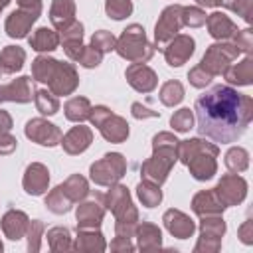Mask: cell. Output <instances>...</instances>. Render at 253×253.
Returning a JSON list of instances; mask_svg holds the SVG:
<instances>
[{
	"label": "cell",
	"instance_id": "cell-1",
	"mask_svg": "<svg viewBox=\"0 0 253 253\" xmlns=\"http://www.w3.org/2000/svg\"><path fill=\"white\" fill-rule=\"evenodd\" d=\"M194 111L198 117V132L227 144L247 130L253 117V101L249 95L237 93L227 85H215L196 99Z\"/></svg>",
	"mask_w": 253,
	"mask_h": 253
},
{
	"label": "cell",
	"instance_id": "cell-2",
	"mask_svg": "<svg viewBox=\"0 0 253 253\" xmlns=\"http://www.w3.org/2000/svg\"><path fill=\"white\" fill-rule=\"evenodd\" d=\"M178 142L180 140L170 132L154 134V138H152L154 152L140 166V174H142L144 180H150V182L160 186L168 178L174 162L178 160Z\"/></svg>",
	"mask_w": 253,
	"mask_h": 253
},
{
	"label": "cell",
	"instance_id": "cell-3",
	"mask_svg": "<svg viewBox=\"0 0 253 253\" xmlns=\"http://www.w3.org/2000/svg\"><path fill=\"white\" fill-rule=\"evenodd\" d=\"M215 156H217V146L202 138H190L178 142V158L190 168L196 180H210L215 174L217 170Z\"/></svg>",
	"mask_w": 253,
	"mask_h": 253
},
{
	"label": "cell",
	"instance_id": "cell-4",
	"mask_svg": "<svg viewBox=\"0 0 253 253\" xmlns=\"http://www.w3.org/2000/svg\"><path fill=\"white\" fill-rule=\"evenodd\" d=\"M115 49L121 57L128 59L130 63H144L154 55V45L146 40L144 28L138 24H130L123 30L121 38L115 43Z\"/></svg>",
	"mask_w": 253,
	"mask_h": 253
},
{
	"label": "cell",
	"instance_id": "cell-5",
	"mask_svg": "<svg viewBox=\"0 0 253 253\" xmlns=\"http://www.w3.org/2000/svg\"><path fill=\"white\" fill-rule=\"evenodd\" d=\"M125 172H126V162L119 152H107L101 160L93 162L89 168L91 180L97 186H113L125 176Z\"/></svg>",
	"mask_w": 253,
	"mask_h": 253
},
{
	"label": "cell",
	"instance_id": "cell-6",
	"mask_svg": "<svg viewBox=\"0 0 253 253\" xmlns=\"http://www.w3.org/2000/svg\"><path fill=\"white\" fill-rule=\"evenodd\" d=\"M237 55H239V49L233 43H227V42L213 43L204 53V57L200 61V67L206 69L210 75H219V73H223L233 63V59Z\"/></svg>",
	"mask_w": 253,
	"mask_h": 253
},
{
	"label": "cell",
	"instance_id": "cell-7",
	"mask_svg": "<svg viewBox=\"0 0 253 253\" xmlns=\"http://www.w3.org/2000/svg\"><path fill=\"white\" fill-rule=\"evenodd\" d=\"M105 194H91L89 200L81 202L77 206V229H95L101 225L103 217H105Z\"/></svg>",
	"mask_w": 253,
	"mask_h": 253
},
{
	"label": "cell",
	"instance_id": "cell-8",
	"mask_svg": "<svg viewBox=\"0 0 253 253\" xmlns=\"http://www.w3.org/2000/svg\"><path fill=\"white\" fill-rule=\"evenodd\" d=\"M182 28V6L180 4H172L168 8L162 10L158 22H156V28H154V38H156V43L162 45V43H168Z\"/></svg>",
	"mask_w": 253,
	"mask_h": 253
},
{
	"label": "cell",
	"instance_id": "cell-9",
	"mask_svg": "<svg viewBox=\"0 0 253 253\" xmlns=\"http://www.w3.org/2000/svg\"><path fill=\"white\" fill-rule=\"evenodd\" d=\"M217 200L227 208V206H237L245 200V194H247V182L237 176V174H225L219 184L213 188Z\"/></svg>",
	"mask_w": 253,
	"mask_h": 253
},
{
	"label": "cell",
	"instance_id": "cell-10",
	"mask_svg": "<svg viewBox=\"0 0 253 253\" xmlns=\"http://www.w3.org/2000/svg\"><path fill=\"white\" fill-rule=\"evenodd\" d=\"M200 229L202 237L196 243V251H217L221 245V235L225 233V221L221 215H204Z\"/></svg>",
	"mask_w": 253,
	"mask_h": 253
},
{
	"label": "cell",
	"instance_id": "cell-11",
	"mask_svg": "<svg viewBox=\"0 0 253 253\" xmlns=\"http://www.w3.org/2000/svg\"><path fill=\"white\" fill-rule=\"evenodd\" d=\"M26 136L42 146H55L61 142V130L45 119H32L26 123Z\"/></svg>",
	"mask_w": 253,
	"mask_h": 253
},
{
	"label": "cell",
	"instance_id": "cell-12",
	"mask_svg": "<svg viewBox=\"0 0 253 253\" xmlns=\"http://www.w3.org/2000/svg\"><path fill=\"white\" fill-rule=\"evenodd\" d=\"M194 38H190L188 34H176L168 45L164 47V57H166V63L170 67H180L184 65L192 53H194Z\"/></svg>",
	"mask_w": 253,
	"mask_h": 253
},
{
	"label": "cell",
	"instance_id": "cell-13",
	"mask_svg": "<svg viewBox=\"0 0 253 253\" xmlns=\"http://www.w3.org/2000/svg\"><path fill=\"white\" fill-rule=\"evenodd\" d=\"M49 91L53 95H69L77 89L79 85V77H77V71H75V65L73 63H57L55 67V73L53 77L49 79Z\"/></svg>",
	"mask_w": 253,
	"mask_h": 253
},
{
	"label": "cell",
	"instance_id": "cell-14",
	"mask_svg": "<svg viewBox=\"0 0 253 253\" xmlns=\"http://www.w3.org/2000/svg\"><path fill=\"white\" fill-rule=\"evenodd\" d=\"M125 75H126V81L130 83V87L136 89L138 93H150L158 85L156 73L146 63H130L126 67Z\"/></svg>",
	"mask_w": 253,
	"mask_h": 253
},
{
	"label": "cell",
	"instance_id": "cell-15",
	"mask_svg": "<svg viewBox=\"0 0 253 253\" xmlns=\"http://www.w3.org/2000/svg\"><path fill=\"white\" fill-rule=\"evenodd\" d=\"M22 184L30 196H42L49 184V170L40 162H32L24 172Z\"/></svg>",
	"mask_w": 253,
	"mask_h": 253
},
{
	"label": "cell",
	"instance_id": "cell-16",
	"mask_svg": "<svg viewBox=\"0 0 253 253\" xmlns=\"http://www.w3.org/2000/svg\"><path fill=\"white\" fill-rule=\"evenodd\" d=\"M34 99L32 79L30 77H18L10 81L8 85H0V103L12 101V103H30Z\"/></svg>",
	"mask_w": 253,
	"mask_h": 253
},
{
	"label": "cell",
	"instance_id": "cell-17",
	"mask_svg": "<svg viewBox=\"0 0 253 253\" xmlns=\"http://www.w3.org/2000/svg\"><path fill=\"white\" fill-rule=\"evenodd\" d=\"M162 219H164L166 229H168L174 237H178V239H188V237H192L194 231H196V223L190 219V215H186V213L180 211V210H168Z\"/></svg>",
	"mask_w": 253,
	"mask_h": 253
},
{
	"label": "cell",
	"instance_id": "cell-18",
	"mask_svg": "<svg viewBox=\"0 0 253 253\" xmlns=\"http://www.w3.org/2000/svg\"><path fill=\"white\" fill-rule=\"evenodd\" d=\"M36 20H38V14L30 12V10H24V8H18L6 20V34L10 38H16V40L26 38Z\"/></svg>",
	"mask_w": 253,
	"mask_h": 253
},
{
	"label": "cell",
	"instance_id": "cell-19",
	"mask_svg": "<svg viewBox=\"0 0 253 253\" xmlns=\"http://www.w3.org/2000/svg\"><path fill=\"white\" fill-rule=\"evenodd\" d=\"M91 142H93V132L89 126L83 125L73 126L65 136H61V144L67 154H81L89 148Z\"/></svg>",
	"mask_w": 253,
	"mask_h": 253
},
{
	"label": "cell",
	"instance_id": "cell-20",
	"mask_svg": "<svg viewBox=\"0 0 253 253\" xmlns=\"http://www.w3.org/2000/svg\"><path fill=\"white\" fill-rule=\"evenodd\" d=\"M59 40L63 42V49H65L67 57L77 61V57H79V53L83 49V24L71 22L67 28L61 30Z\"/></svg>",
	"mask_w": 253,
	"mask_h": 253
},
{
	"label": "cell",
	"instance_id": "cell-21",
	"mask_svg": "<svg viewBox=\"0 0 253 253\" xmlns=\"http://www.w3.org/2000/svg\"><path fill=\"white\" fill-rule=\"evenodd\" d=\"M28 223H30V219H28V215H26L24 211H20V210H10V211H6L4 217H2V231H4V235H6L8 239L18 241V239H22V237L26 235Z\"/></svg>",
	"mask_w": 253,
	"mask_h": 253
},
{
	"label": "cell",
	"instance_id": "cell-22",
	"mask_svg": "<svg viewBox=\"0 0 253 253\" xmlns=\"http://www.w3.org/2000/svg\"><path fill=\"white\" fill-rule=\"evenodd\" d=\"M206 24H208V30L211 34V38L215 40H229L235 36L237 32V26L233 24V20L229 16H225L223 12H213L206 18Z\"/></svg>",
	"mask_w": 253,
	"mask_h": 253
},
{
	"label": "cell",
	"instance_id": "cell-23",
	"mask_svg": "<svg viewBox=\"0 0 253 253\" xmlns=\"http://www.w3.org/2000/svg\"><path fill=\"white\" fill-rule=\"evenodd\" d=\"M99 130L103 134L105 140L109 142H125L126 136H128V123L119 117V115H109L101 125H99Z\"/></svg>",
	"mask_w": 253,
	"mask_h": 253
},
{
	"label": "cell",
	"instance_id": "cell-24",
	"mask_svg": "<svg viewBox=\"0 0 253 253\" xmlns=\"http://www.w3.org/2000/svg\"><path fill=\"white\" fill-rule=\"evenodd\" d=\"M223 208L225 206L217 200V196H215L213 190H204V192L196 194L194 200H192V210L198 215H202V217L204 215H221Z\"/></svg>",
	"mask_w": 253,
	"mask_h": 253
},
{
	"label": "cell",
	"instance_id": "cell-25",
	"mask_svg": "<svg viewBox=\"0 0 253 253\" xmlns=\"http://www.w3.org/2000/svg\"><path fill=\"white\" fill-rule=\"evenodd\" d=\"M51 24L61 32L71 22H75V2L73 0H53L49 10Z\"/></svg>",
	"mask_w": 253,
	"mask_h": 253
},
{
	"label": "cell",
	"instance_id": "cell-26",
	"mask_svg": "<svg viewBox=\"0 0 253 253\" xmlns=\"http://www.w3.org/2000/svg\"><path fill=\"white\" fill-rule=\"evenodd\" d=\"M134 237L138 239V249H142V251L158 249V247L162 245V233H160L158 225H154V223H148V221L136 223V229H134Z\"/></svg>",
	"mask_w": 253,
	"mask_h": 253
},
{
	"label": "cell",
	"instance_id": "cell-27",
	"mask_svg": "<svg viewBox=\"0 0 253 253\" xmlns=\"http://www.w3.org/2000/svg\"><path fill=\"white\" fill-rule=\"evenodd\" d=\"M223 75L233 85H249L253 81V61H251V57H245L239 63H231L223 71Z\"/></svg>",
	"mask_w": 253,
	"mask_h": 253
},
{
	"label": "cell",
	"instance_id": "cell-28",
	"mask_svg": "<svg viewBox=\"0 0 253 253\" xmlns=\"http://www.w3.org/2000/svg\"><path fill=\"white\" fill-rule=\"evenodd\" d=\"M24 61H26V51L20 45H6L0 53V71L16 73L22 69Z\"/></svg>",
	"mask_w": 253,
	"mask_h": 253
},
{
	"label": "cell",
	"instance_id": "cell-29",
	"mask_svg": "<svg viewBox=\"0 0 253 253\" xmlns=\"http://www.w3.org/2000/svg\"><path fill=\"white\" fill-rule=\"evenodd\" d=\"M30 45L36 51H53L59 45V34L49 28H38L30 38Z\"/></svg>",
	"mask_w": 253,
	"mask_h": 253
},
{
	"label": "cell",
	"instance_id": "cell-30",
	"mask_svg": "<svg viewBox=\"0 0 253 253\" xmlns=\"http://www.w3.org/2000/svg\"><path fill=\"white\" fill-rule=\"evenodd\" d=\"M59 188H61V192L71 200V204H75V202H81V200H85L87 196H89V186H87V180L83 178V176H79V174H73V176H69L63 184H59Z\"/></svg>",
	"mask_w": 253,
	"mask_h": 253
},
{
	"label": "cell",
	"instance_id": "cell-31",
	"mask_svg": "<svg viewBox=\"0 0 253 253\" xmlns=\"http://www.w3.org/2000/svg\"><path fill=\"white\" fill-rule=\"evenodd\" d=\"M107 247L101 231L95 229H79V235H77V241L73 245V249L77 251H103Z\"/></svg>",
	"mask_w": 253,
	"mask_h": 253
},
{
	"label": "cell",
	"instance_id": "cell-32",
	"mask_svg": "<svg viewBox=\"0 0 253 253\" xmlns=\"http://www.w3.org/2000/svg\"><path fill=\"white\" fill-rule=\"evenodd\" d=\"M63 111H65L67 121H71V123H83L85 119H89L91 103H89V99H85V97H71V99L63 105Z\"/></svg>",
	"mask_w": 253,
	"mask_h": 253
},
{
	"label": "cell",
	"instance_id": "cell-33",
	"mask_svg": "<svg viewBox=\"0 0 253 253\" xmlns=\"http://www.w3.org/2000/svg\"><path fill=\"white\" fill-rule=\"evenodd\" d=\"M57 63H59L57 59L47 57V55L36 57L34 63H32V75H34V79L40 81V83H49V79H51L53 73H55Z\"/></svg>",
	"mask_w": 253,
	"mask_h": 253
},
{
	"label": "cell",
	"instance_id": "cell-34",
	"mask_svg": "<svg viewBox=\"0 0 253 253\" xmlns=\"http://www.w3.org/2000/svg\"><path fill=\"white\" fill-rule=\"evenodd\" d=\"M136 196L142 202V206H146V208H154V206H158L162 202L160 186L154 184V182H150V180H142L136 186Z\"/></svg>",
	"mask_w": 253,
	"mask_h": 253
},
{
	"label": "cell",
	"instance_id": "cell-35",
	"mask_svg": "<svg viewBox=\"0 0 253 253\" xmlns=\"http://www.w3.org/2000/svg\"><path fill=\"white\" fill-rule=\"evenodd\" d=\"M34 101H36V107H38V111L42 115H55L59 111V99H57V95H53L47 89L34 91Z\"/></svg>",
	"mask_w": 253,
	"mask_h": 253
},
{
	"label": "cell",
	"instance_id": "cell-36",
	"mask_svg": "<svg viewBox=\"0 0 253 253\" xmlns=\"http://www.w3.org/2000/svg\"><path fill=\"white\" fill-rule=\"evenodd\" d=\"M45 237H47V243H49L51 251H69V249H73L71 233H69L67 227H51Z\"/></svg>",
	"mask_w": 253,
	"mask_h": 253
},
{
	"label": "cell",
	"instance_id": "cell-37",
	"mask_svg": "<svg viewBox=\"0 0 253 253\" xmlns=\"http://www.w3.org/2000/svg\"><path fill=\"white\" fill-rule=\"evenodd\" d=\"M225 166L233 174H239V172L247 170V166H249V154H247V150L241 148V146L229 148L227 154H225Z\"/></svg>",
	"mask_w": 253,
	"mask_h": 253
},
{
	"label": "cell",
	"instance_id": "cell-38",
	"mask_svg": "<svg viewBox=\"0 0 253 253\" xmlns=\"http://www.w3.org/2000/svg\"><path fill=\"white\" fill-rule=\"evenodd\" d=\"M158 97H160L162 105L174 107V105L182 103V99H184V87H182L180 81H174V79H172V81H166V83L162 85Z\"/></svg>",
	"mask_w": 253,
	"mask_h": 253
},
{
	"label": "cell",
	"instance_id": "cell-39",
	"mask_svg": "<svg viewBox=\"0 0 253 253\" xmlns=\"http://www.w3.org/2000/svg\"><path fill=\"white\" fill-rule=\"evenodd\" d=\"M71 200L61 192V188L57 186V188H53L47 196H45V208L49 210V211H53V213H65V211H69L71 210Z\"/></svg>",
	"mask_w": 253,
	"mask_h": 253
},
{
	"label": "cell",
	"instance_id": "cell-40",
	"mask_svg": "<svg viewBox=\"0 0 253 253\" xmlns=\"http://www.w3.org/2000/svg\"><path fill=\"white\" fill-rule=\"evenodd\" d=\"M105 12L113 20H123L126 16H130L132 2L130 0H105Z\"/></svg>",
	"mask_w": 253,
	"mask_h": 253
},
{
	"label": "cell",
	"instance_id": "cell-41",
	"mask_svg": "<svg viewBox=\"0 0 253 253\" xmlns=\"http://www.w3.org/2000/svg\"><path fill=\"white\" fill-rule=\"evenodd\" d=\"M206 12L198 6H182V26L200 28L206 24Z\"/></svg>",
	"mask_w": 253,
	"mask_h": 253
},
{
	"label": "cell",
	"instance_id": "cell-42",
	"mask_svg": "<svg viewBox=\"0 0 253 253\" xmlns=\"http://www.w3.org/2000/svg\"><path fill=\"white\" fill-rule=\"evenodd\" d=\"M170 126H172L174 130H178V132H188V130L194 126V115H192V111H190L188 107L176 111V113L170 117Z\"/></svg>",
	"mask_w": 253,
	"mask_h": 253
},
{
	"label": "cell",
	"instance_id": "cell-43",
	"mask_svg": "<svg viewBox=\"0 0 253 253\" xmlns=\"http://www.w3.org/2000/svg\"><path fill=\"white\" fill-rule=\"evenodd\" d=\"M115 43H117V38H115L111 32H107V30H99V32H95L93 38H91V47H95V49L101 51V53L113 51V49H115Z\"/></svg>",
	"mask_w": 253,
	"mask_h": 253
},
{
	"label": "cell",
	"instance_id": "cell-44",
	"mask_svg": "<svg viewBox=\"0 0 253 253\" xmlns=\"http://www.w3.org/2000/svg\"><path fill=\"white\" fill-rule=\"evenodd\" d=\"M42 233H43V223L40 219H34L28 223V249L30 251H38L40 249V243H42Z\"/></svg>",
	"mask_w": 253,
	"mask_h": 253
},
{
	"label": "cell",
	"instance_id": "cell-45",
	"mask_svg": "<svg viewBox=\"0 0 253 253\" xmlns=\"http://www.w3.org/2000/svg\"><path fill=\"white\" fill-rule=\"evenodd\" d=\"M101 59H103V53L101 51H97L91 45H83V49H81V53L77 57V63H81L83 67H89L91 69V67H97L101 63Z\"/></svg>",
	"mask_w": 253,
	"mask_h": 253
},
{
	"label": "cell",
	"instance_id": "cell-46",
	"mask_svg": "<svg viewBox=\"0 0 253 253\" xmlns=\"http://www.w3.org/2000/svg\"><path fill=\"white\" fill-rule=\"evenodd\" d=\"M217 4L237 12L243 20H251V0H217Z\"/></svg>",
	"mask_w": 253,
	"mask_h": 253
},
{
	"label": "cell",
	"instance_id": "cell-47",
	"mask_svg": "<svg viewBox=\"0 0 253 253\" xmlns=\"http://www.w3.org/2000/svg\"><path fill=\"white\" fill-rule=\"evenodd\" d=\"M188 79H190V83H192L194 87H206V85L211 83L213 75H210L206 69H202L200 65H196V67H192V69L188 71Z\"/></svg>",
	"mask_w": 253,
	"mask_h": 253
},
{
	"label": "cell",
	"instance_id": "cell-48",
	"mask_svg": "<svg viewBox=\"0 0 253 253\" xmlns=\"http://www.w3.org/2000/svg\"><path fill=\"white\" fill-rule=\"evenodd\" d=\"M233 45L239 51L249 53L251 51V30H237L233 36Z\"/></svg>",
	"mask_w": 253,
	"mask_h": 253
},
{
	"label": "cell",
	"instance_id": "cell-49",
	"mask_svg": "<svg viewBox=\"0 0 253 253\" xmlns=\"http://www.w3.org/2000/svg\"><path fill=\"white\" fill-rule=\"evenodd\" d=\"M111 115V109L109 107H103V105H97V107H91V113H89V121L99 128V125Z\"/></svg>",
	"mask_w": 253,
	"mask_h": 253
},
{
	"label": "cell",
	"instance_id": "cell-50",
	"mask_svg": "<svg viewBox=\"0 0 253 253\" xmlns=\"http://www.w3.org/2000/svg\"><path fill=\"white\" fill-rule=\"evenodd\" d=\"M16 146H18V140L10 134V130L0 132V154H10L16 150Z\"/></svg>",
	"mask_w": 253,
	"mask_h": 253
},
{
	"label": "cell",
	"instance_id": "cell-51",
	"mask_svg": "<svg viewBox=\"0 0 253 253\" xmlns=\"http://www.w3.org/2000/svg\"><path fill=\"white\" fill-rule=\"evenodd\" d=\"M130 113L134 119H150V117H158L160 113L158 111H152L148 107H144L142 103H132L130 105Z\"/></svg>",
	"mask_w": 253,
	"mask_h": 253
},
{
	"label": "cell",
	"instance_id": "cell-52",
	"mask_svg": "<svg viewBox=\"0 0 253 253\" xmlns=\"http://www.w3.org/2000/svg\"><path fill=\"white\" fill-rule=\"evenodd\" d=\"M111 249H115V251H132L134 247H132V243H130V237H123V235H117L115 237V241L111 243Z\"/></svg>",
	"mask_w": 253,
	"mask_h": 253
},
{
	"label": "cell",
	"instance_id": "cell-53",
	"mask_svg": "<svg viewBox=\"0 0 253 253\" xmlns=\"http://www.w3.org/2000/svg\"><path fill=\"white\" fill-rule=\"evenodd\" d=\"M239 237H241V241L243 243H253V223H251V219H247L241 227H239Z\"/></svg>",
	"mask_w": 253,
	"mask_h": 253
},
{
	"label": "cell",
	"instance_id": "cell-54",
	"mask_svg": "<svg viewBox=\"0 0 253 253\" xmlns=\"http://www.w3.org/2000/svg\"><path fill=\"white\" fill-rule=\"evenodd\" d=\"M18 6L24 10H30L34 14H42V0H18Z\"/></svg>",
	"mask_w": 253,
	"mask_h": 253
},
{
	"label": "cell",
	"instance_id": "cell-55",
	"mask_svg": "<svg viewBox=\"0 0 253 253\" xmlns=\"http://www.w3.org/2000/svg\"><path fill=\"white\" fill-rule=\"evenodd\" d=\"M10 128H12V117L0 109V132H6Z\"/></svg>",
	"mask_w": 253,
	"mask_h": 253
},
{
	"label": "cell",
	"instance_id": "cell-56",
	"mask_svg": "<svg viewBox=\"0 0 253 253\" xmlns=\"http://www.w3.org/2000/svg\"><path fill=\"white\" fill-rule=\"evenodd\" d=\"M202 6H217V0H198Z\"/></svg>",
	"mask_w": 253,
	"mask_h": 253
},
{
	"label": "cell",
	"instance_id": "cell-57",
	"mask_svg": "<svg viewBox=\"0 0 253 253\" xmlns=\"http://www.w3.org/2000/svg\"><path fill=\"white\" fill-rule=\"evenodd\" d=\"M8 4H10V0H0V12H2V10H4Z\"/></svg>",
	"mask_w": 253,
	"mask_h": 253
},
{
	"label": "cell",
	"instance_id": "cell-58",
	"mask_svg": "<svg viewBox=\"0 0 253 253\" xmlns=\"http://www.w3.org/2000/svg\"><path fill=\"white\" fill-rule=\"evenodd\" d=\"M0 251H2V241H0Z\"/></svg>",
	"mask_w": 253,
	"mask_h": 253
}]
</instances>
